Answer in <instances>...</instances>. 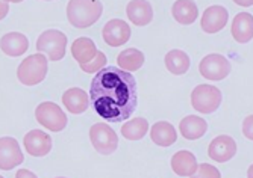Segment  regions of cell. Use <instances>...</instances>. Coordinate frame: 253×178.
Segmentation results:
<instances>
[{
  "instance_id": "6da1fadb",
  "label": "cell",
  "mask_w": 253,
  "mask_h": 178,
  "mask_svg": "<svg viewBox=\"0 0 253 178\" xmlns=\"http://www.w3.org/2000/svg\"><path fill=\"white\" fill-rule=\"evenodd\" d=\"M89 100L96 114L108 122L126 121L136 109V80L125 70L105 66L91 82Z\"/></svg>"
},
{
  "instance_id": "7a4b0ae2",
  "label": "cell",
  "mask_w": 253,
  "mask_h": 178,
  "mask_svg": "<svg viewBox=\"0 0 253 178\" xmlns=\"http://www.w3.org/2000/svg\"><path fill=\"white\" fill-rule=\"evenodd\" d=\"M103 12V6L97 0H72L67 5V18L78 29L94 25Z\"/></svg>"
},
{
  "instance_id": "3957f363",
  "label": "cell",
  "mask_w": 253,
  "mask_h": 178,
  "mask_svg": "<svg viewBox=\"0 0 253 178\" xmlns=\"http://www.w3.org/2000/svg\"><path fill=\"white\" fill-rule=\"evenodd\" d=\"M45 74H47V59L42 53L32 55L23 60L17 70L18 80L26 85L34 86L44 80Z\"/></svg>"
},
{
  "instance_id": "277c9868",
  "label": "cell",
  "mask_w": 253,
  "mask_h": 178,
  "mask_svg": "<svg viewBox=\"0 0 253 178\" xmlns=\"http://www.w3.org/2000/svg\"><path fill=\"white\" fill-rule=\"evenodd\" d=\"M223 100L221 91L212 85H199L191 92V104L200 114H212Z\"/></svg>"
},
{
  "instance_id": "5b68a950",
  "label": "cell",
  "mask_w": 253,
  "mask_h": 178,
  "mask_svg": "<svg viewBox=\"0 0 253 178\" xmlns=\"http://www.w3.org/2000/svg\"><path fill=\"white\" fill-rule=\"evenodd\" d=\"M67 49V36L61 30L50 29L40 35L37 39L38 53H45L50 60H61L65 56Z\"/></svg>"
},
{
  "instance_id": "8992f818",
  "label": "cell",
  "mask_w": 253,
  "mask_h": 178,
  "mask_svg": "<svg viewBox=\"0 0 253 178\" xmlns=\"http://www.w3.org/2000/svg\"><path fill=\"white\" fill-rule=\"evenodd\" d=\"M89 141L93 144L94 149L103 155L112 154L119 147L117 133L103 122H97L89 128Z\"/></svg>"
},
{
  "instance_id": "52a82bcc",
  "label": "cell",
  "mask_w": 253,
  "mask_h": 178,
  "mask_svg": "<svg viewBox=\"0 0 253 178\" xmlns=\"http://www.w3.org/2000/svg\"><path fill=\"white\" fill-rule=\"evenodd\" d=\"M35 118L42 127L52 131H61L67 125V115L58 104L52 101L41 103L35 110Z\"/></svg>"
},
{
  "instance_id": "ba28073f",
  "label": "cell",
  "mask_w": 253,
  "mask_h": 178,
  "mask_svg": "<svg viewBox=\"0 0 253 178\" xmlns=\"http://www.w3.org/2000/svg\"><path fill=\"white\" fill-rule=\"evenodd\" d=\"M199 71L200 74L211 82H218L223 80L224 77L229 76L231 73V62H229L223 55L212 53L205 56L199 65Z\"/></svg>"
},
{
  "instance_id": "9c48e42d",
  "label": "cell",
  "mask_w": 253,
  "mask_h": 178,
  "mask_svg": "<svg viewBox=\"0 0 253 178\" xmlns=\"http://www.w3.org/2000/svg\"><path fill=\"white\" fill-rule=\"evenodd\" d=\"M103 39L108 46L111 47H119L126 44L130 38V28L126 21L120 20V18H114L109 20L105 25L103 30H102Z\"/></svg>"
},
{
  "instance_id": "30bf717a",
  "label": "cell",
  "mask_w": 253,
  "mask_h": 178,
  "mask_svg": "<svg viewBox=\"0 0 253 178\" xmlns=\"http://www.w3.org/2000/svg\"><path fill=\"white\" fill-rule=\"evenodd\" d=\"M23 163V152L18 142L14 138L0 139V168L2 171H11Z\"/></svg>"
},
{
  "instance_id": "8fae6325",
  "label": "cell",
  "mask_w": 253,
  "mask_h": 178,
  "mask_svg": "<svg viewBox=\"0 0 253 178\" xmlns=\"http://www.w3.org/2000/svg\"><path fill=\"white\" fill-rule=\"evenodd\" d=\"M227 18H229V14L224 6L215 5V6L206 8L200 21L202 30L206 33H217L226 26Z\"/></svg>"
},
{
  "instance_id": "7c38bea8",
  "label": "cell",
  "mask_w": 253,
  "mask_h": 178,
  "mask_svg": "<svg viewBox=\"0 0 253 178\" xmlns=\"http://www.w3.org/2000/svg\"><path fill=\"white\" fill-rule=\"evenodd\" d=\"M235 154H237V142L231 136H226V135H221L212 139L208 148V155L218 163H224L227 160H231Z\"/></svg>"
},
{
  "instance_id": "4fadbf2b",
  "label": "cell",
  "mask_w": 253,
  "mask_h": 178,
  "mask_svg": "<svg viewBox=\"0 0 253 178\" xmlns=\"http://www.w3.org/2000/svg\"><path fill=\"white\" fill-rule=\"evenodd\" d=\"M26 151L34 155V157H42V155L49 154L52 149V139L47 133L41 130H31L23 139Z\"/></svg>"
},
{
  "instance_id": "5bb4252c",
  "label": "cell",
  "mask_w": 253,
  "mask_h": 178,
  "mask_svg": "<svg viewBox=\"0 0 253 178\" xmlns=\"http://www.w3.org/2000/svg\"><path fill=\"white\" fill-rule=\"evenodd\" d=\"M231 33L240 44H246L253 38V15L249 12H240L232 21Z\"/></svg>"
},
{
  "instance_id": "9a60e30c",
  "label": "cell",
  "mask_w": 253,
  "mask_h": 178,
  "mask_svg": "<svg viewBox=\"0 0 253 178\" xmlns=\"http://www.w3.org/2000/svg\"><path fill=\"white\" fill-rule=\"evenodd\" d=\"M89 97L85 91L79 88H70L67 89L65 94L62 95V103L67 107V110L70 114H84L89 106Z\"/></svg>"
},
{
  "instance_id": "2e32d148",
  "label": "cell",
  "mask_w": 253,
  "mask_h": 178,
  "mask_svg": "<svg viewBox=\"0 0 253 178\" xmlns=\"http://www.w3.org/2000/svg\"><path fill=\"white\" fill-rule=\"evenodd\" d=\"M0 46H2V52L11 58H17L25 55L28 47H29V41L28 38L18 33V32H11L2 36V41H0Z\"/></svg>"
},
{
  "instance_id": "e0dca14e",
  "label": "cell",
  "mask_w": 253,
  "mask_h": 178,
  "mask_svg": "<svg viewBox=\"0 0 253 178\" xmlns=\"http://www.w3.org/2000/svg\"><path fill=\"white\" fill-rule=\"evenodd\" d=\"M171 169L179 177H193L197 172V160L194 154L182 149L171 157Z\"/></svg>"
},
{
  "instance_id": "ac0fdd59",
  "label": "cell",
  "mask_w": 253,
  "mask_h": 178,
  "mask_svg": "<svg viewBox=\"0 0 253 178\" xmlns=\"http://www.w3.org/2000/svg\"><path fill=\"white\" fill-rule=\"evenodd\" d=\"M127 17L136 26H146L153 18L152 5L146 0H132L127 5Z\"/></svg>"
},
{
  "instance_id": "d6986e66",
  "label": "cell",
  "mask_w": 253,
  "mask_h": 178,
  "mask_svg": "<svg viewBox=\"0 0 253 178\" xmlns=\"http://www.w3.org/2000/svg\"><path fill=\"white\" fill-rule=\"evenodd\" d=\"M180 135L188 139V141H196L202 138L206 130H208V124L203 118H199L196 115H188L187 118H183L179 124Z\"/></svg>"
},
{
  "instance_id": "ffe728a7",
  "label": "cell",
  "mask_w": 253,
  "mask_h": 178,
  "mask_svg": "<svg viewBox=\"0 0 253 178\" xmlns=\"http://www.w3.org/2000/svg\"><path fill=\"white\" fill-rule=\"evenodd\" d=\"M150 138L159 147H170V145H173L176 142L177 133H176L174 127L170 122L159 121V122L152 125V128H150Z\"/></svg>"
},
{
  "instance_id": "44dd1931",
  "label": "cell",
  "mask_w": 253,
  "mask_h": 178,
  "mask_svg": "<svg viewBox=\"0 0 253 178\" xmlns=\"http://www.w3.org/2000/svg\"><path fill=\"white\" fill-rule=\"evenodd\" d=\"M97 53H99V50L96 49L94 41L89 38H85V36L78 38L72 46V55L81 65L89 63L97 56Z\"/></svg>"
},
{
  "instance_id": "7402d4cb",
  "label": "cell",
  "mask_w": 253,
  "mask_h": 178,
  "mask_svg": "<svg viewBox=\"0 0 253 178\" xmlns=\"http://www.w3.org/2000/svg\"><path fill=\"white\" fill-rule=\"evenodd\" d=\"M171 14L180 25H193L199 17L197 6L191 0H179V2H176L171 8Z\"/></svg>"
},
{
  "instance_id": "603a6c76",
  "label": "cell",
  "mask_w": 253,
  "mask_h": 178,
  "mask_svg": "<svg viewBox=\"0 0 253 178\" xmlns=\"http://www.w3.org/2000/svg\"><path fill=\"white\" fill-rule=\"evenodd\" d=\"M166 66L171 74H185L190 68V58L182 50H171L166 55Z\"/></svg>"
},
{
  "instance_id": "cb8c5ba5",
  "label": "cell",
  "mask_w": 253,
  "mask_h": 178,
  "mask_svg": "<svg viewBox=\"0 0 253 178\" xmlns=\"http://www.w3.org/2000/svg\"><path fill=\"white\" fill-rule=\"evenodd\" d=\"M117 63L125 71H136L140 70L144 63V55L143 52L136 49H126L117 56Z\"/></svg>"
},
{
  "instance_id": "d4e9b609",
  "label": "cell",
  "mask_w": 253,
  "mask_h": 178,
  "mask_svg": "<svg viewBox=\"0 0 253 178\" xmlns=\"http://www.w3.org/2000/svg\"><path fill=\"white\" fill-rule=\"evenodd\" d=\"M149 130V122L144 118H133L127 121L123 128H122V135L129 139V141H138L143 139L146 136V133Z\"/></svg>"
},
{
  "instance_id": "484cf974",
  "label": "cell",
  "mask_w": 253,
  "mask_h": 178,
  "mask_svg": "<svg viewBox=\"0 0 253 178\" xmlns=\"http://www.w3.org/2000/svg\"><path fill=\"white\" fill-rule=\"evenodd\" d=\"M105 65H106V56L102 52H99L97 56L93 60H91L89 63L81 65V70H84L85 73H94V71L99 73V71H102L105 68Z\"/></svg>"
},
{
  "instance_id": "4316f807",
  "label": "cell",
  "mask_w": 253,
  "mask_h": 178,
  "mask_svg": "<svg viewBox=\"0 0 253 178\" xmlns=\"http://www.w3.org/2000/svg\"><path fill=\"white\" fill-rule=\"evenodd\" d=\"M191 178H221V175L215 166H212L210 163H202L199 166L197 172Z\"/></svg>"
},
{
  "instance_id": "83f0119b",
  "label": "cell",
  "mask_w": 253,
  "mask_h": 178,
  "mask_svg": "<svg viewBox=\"0 0 253 178\" xmlns=\"http://www.w3.org/2000/svg\"><path fill=\"white\" fill-rule=\"evenodd\" d=\"M243 135L253 141V115H249L244 121H243Z\"/></svg>"
},
{
  "instance_id": "f1b7e54d",
  "label": "cell",
  "mask_w": 253,
  "mask_h": 178,
  "mask_svg": "<svg viewBox=\"0 0 253 178\" xmlns=\"http://www.w3.org/2000/svg\"><path fill=\"white\" fill-rule=\"evenodd\" d=\"M15 178H38L34 172L28 171V169H18Z\"/></svg>"
},
{
  "instance_id": "f546056e",
  "label": "cell",
  "mask_w": 253,
  "mask_h": 178,
  "mask_svg": "<svg viewBox=\"0 0 253 178\" xmlns=\"http://www.w3.org/2000/svg\"><path fill=\"white\" fill-rule=\"evenodd\" d=\"M2 9H3L2 11V18H3L6 15V12H8V3L6 2H2Z\"/></svg>"
},
{
  "instance_id": "4dcf8cb0",
  "label": "cell",
  "mask_w": 253,
  "mask_h": 178,
  "mask_svg": "<svg viewBox=\"0 0 253 178\" xmlns=\"http://www.w3.org/2000/svg\"><path fill=\"white\" fill-rule=\"evenodd\" d=\"M247 178H253V165L249 168V171H247Z\"/></svg>"
},
{
  "instance_id": "1f68e13d",
  "label": "cell",
  "mask_w": 253,
  "mask_h": 178,
  "mask_svg": "<svg viewBox=\"0 0 253 178\" xmlns=\"http://www.w3.org/2000/svg\"><path fill=\"white\" fill-rule=\"evenodd\" d=\"M237 5H241V6H250V5H253V2H237Z\"/></svg>"
},
{
  "instance_id": "d6a6232c",
  "label": "cell",
  "mask_w": 253,
  "mask_h": 178,
  "mask_svg": "<svg viewBox=\"0 0 253 178\" xmlns=\"http://www.w3.org/2000/svg\"><path fill=\"white\" fill-rule=\"evenodd\" d=\"M58 178H65V177H58Z\"/></svg>"
},
{
  "instance_id": "836d02e7",
  "label": "cell",
  "mask_w": 253,
  "mask_h": 178,
  "mask_svg": "<svg viewBox=\"0 0 253 178\" xmlns=\"http://www.w3.org/2000/svg\"><path fill=\"white\" fill-rule=\"evenodd\" d=\"M2 178H3V177H2Z\"/></svg>"
}]
</instances>
